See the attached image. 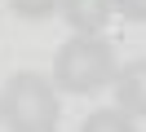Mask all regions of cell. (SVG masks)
<instances>
[{
    "label": "cell",
    "mask_w": 146,
    "mask_h": 132,
    "mask_svg": "<svg viewBox=\"0 0 146 132\" xmlns=\"http://www.w3.org/2000/svg\"><path fill=\"white\" fill-rule=\"evenodd\" d=\"M62 101H58V88L49 84L36 70H18V75L5 79L0 88V123L9 132H53Z\"/></svg>",
    "instance_id": "cell-1"
},
{
    "label": "cell",
    "mask_w": 146,
    "mask_h": 132,
    "mask_svg": "<svg viewBox=\"0 0 146 132\" xmlns=\"http://www.w3.org/2000/svg\"><path fill=\"white\" fill-rule=\"evenodd\" d=\"M115 49H111L106 40H98V35H71V40L58 49L53 57V84L62 88V93H98V88L115 84Z\"/></svg>",
    "instance_id": "cell-2"
},
{
    "label": "cell",
    "mask_w": 146,
    "mask_h": 132,
    "mask_svg": "<svg viewBox=\"0 0 146 132\" xmlns=\"http://www.w3.org/2000/svg\"><path fill=\"white\" fill-rule=\"evenodd\" d=\"M115 101L128 119H146V62H128L115 70Z\"/></svg>",
    "instance_id": "cell-3"
},
{
    "label": "cell",
    "mask_w": 146,
    "mask_h": 132,
    "mask_svg": "<svg viewBox=\"0 0 146 132\" xmlns=\"http://www.w3.org/2000/svg\"><path fill=\"white\" fill-rule=\"evenodd\" d=\"M58 13L66 18V26L75 35H98L111 22V13H115V0H62Z\"/></svg>",
    "instance_id": "cell-4"
},
{
    "label": "cell",
    "mask_w": 146,
    "mask_h": 132,
    "mask_svg": "<svg viewBox=\"0 0 146 132\" xmlns=\"http://www.w3.org/2000/svg\"><path fill=\"white\" fill-rule=\"evenodd\" d=\"M80 132H137V119H128L119 106H115V110H93Z\"/></svg>",
    "instance_id": "cell-5"
},
{
    "label": "cell",
    "mask_w": 146,
    "mask_h": 132,
    "mask_svg": "<svg viewBox=\"0 0 146 132\" xmlns=\"http://www.w3.org/2000/svg\"><path fill=\"white\" fill-rule=\"evenodd\" d=\"M9 9L18 18H27V22H44V18H53L62 9V0H9Z\"/></svg>",
    "instance_id": "cell-6"
},
{
    "label": "cell",
    "mask_w": 146,
    "mask_h": 132,
    "mask_svg": "<svg viewBox=\"0 0 146 132\" xmlns=\"http://www.w3.org/2000/svg\"><path fill=\"white\" fill-rule=\"evenodd\" d=\"M115 9L128 22H146V0H115Z\"/></svg>",
    "instance_id": "cell-7"
}]
</instances>
